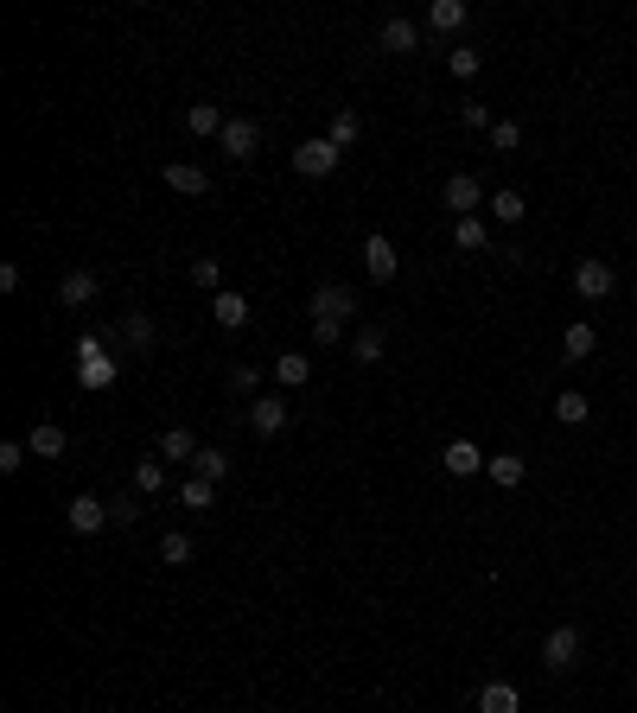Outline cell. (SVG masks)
I'll return each mask as SVG.
<instances>
[{"label": "cell", "mask_w": 637, "mask_h": 713, "mask_svg": "<svg viewBox=\"0 0 637 713\" xmlns=\"http://www.w3.org/2000/svg\"><path fill=\"white\" fill-rule=\"evenodd\" d=\"M77 382H83L90 395L115 389V382H122V357H109V344H102V338H83V344H77Z\"/></svg>", "instance_id": "1"}, {"label": "cell", "mask_w": 637, "mask_h": 713, "mask_svg": "<svg viewBox=\"0 0 637 713\" xmlns=\"http://www.w3.org/2000/svg\"><path fill=\"white\" fill-rule=\"evenodd\" d=\"M306 312H313V325H351L357 319V293L351 287H313Z\"/></svg>", "instance_id": "2"}, {"label": "cell", "mask_w": 637, "mask_h": 713, "mask_svg": "<svg viewBox=\"0 0 637 713\" xmlns=\"http://www.w3.org/2000/svg\"><path fill=\"white\" fill-rule=\"evenodd\" d=\"M580 643H587V637H580V624H555V631L542 637V669L567 675V669L580 663Z\"/></svg>", "instance_id": "3"}, {"label": "cell", "mask_w": 637, "mask_h": 713, "mask_svg": "<svg viewBox=\"0 0 637 713\" xmlns=\"http://www.w3.org/2000/svg\"><path fill=\"white\" fill-rule=\"evenodd\" d=\"M612 287H618V274H612V262H599V255H580L574 262V293L580 300H612Z\"/></svg>", "instance_id": "4"}, {"label": "cell", "mask_w": 637, "mask_h": 713, "mask_svg": "<svg viewBox=\"0 0 637 713\" xmlns=\"http://www.w3.org/2000/svg\"><path fill=\"white\" fill-rule=\"evenodd\" d=\"M485 198H491V191L478 185L472 172H446V185H440V204H446L453 217H478V204H485Z\"/></svg>", "instance_id": "5"}, {"label": "cell", "mask_w": 637, "mask_h": 713, "mask_svg": "<svg viewBox=\"0 0 637 713\" xmlns=\"http://www.w3.org/2000/svg\"><path fill=\"white\" fill-rule=\"evenodd\" d=\"M344 166V153L325 141V134H313V141L294 147V172H306V179H332V172Z\"/></svg>", "instance_id": "6"}, {"label": "cell", "mask_w": 637, "mask_h": 713, "mask_svg": "<svg viewBox=\"0 0 637 713\" xmlns=\"http://www.w3.org/2000/svg\"><path fill=\"white\" fill-rule=\"evenodd\" d=\"M217 147H223V153H230V160H236V166H249V160H255V147H262V128H255V121H249V115H230V128H223V134H217Z\"/></svg>", "instance_id": "7"}, {"label": "cell", "mask_w": 637, "mask_h": 713, "mask_svg": "<svg viewBox=\"0 0 637 713\" xmlns=\"http://www.w3.org/2000/svg\"><path fill=\"white\" fill-rule=\"evenodd\" d=\"M395 268H402V262H395V242H389L383 230H370V236H364V274H370L376 287H389Z\"/></svg>", "instance_id": "8"}, {"label": "cell", "mask_w": 637, "mask_h": 713, "mask_svg": "<svg viewBox=\"0 0 637 713\" xmlns=\"http://www.w3.org/2000/svg\"><path fill=\"white\" fill-rule=\"evenodd\" d=\"M64 523H71L77 535H96V529H109V503L83 491V497H71V503H64Z\"/></svg>", "instance_id": "9"}, {"label": "cell", "mask_w": 637, "mask_h": 713, "mask_svg": "<svg viewBox=\"0 0 637 713\" xmlns=\"http://www.w3.org/2000/svg\"><path fill=\"white\" fill-rule=\"evenodd\" d=\"M287 421H294V408H287L281 395H255V402H249V427L262 433V440H274V433H281Z\"/></svg>", "instance_id": "10"}, {"label": "cell", "mask_w": 637, "mask_h": 713, "mask_svg": "<svg viewBox=\"0 0 637 713\" xmlns=\"http://www.w3.org/2000/svg\"><path fill=\"white\" fill-rule=\"evenodd\" d=\"M96 293H102V274H96V268H71V274L58 281V306H90Z\"/></svg>", "instance_id": "11"}, {"label": "cell", "mask_w": 637, "mask_h": 713, "mask_svg": "<svg viewBox=\"0 0 637 713\" xmlns=\"http://www.w3.org/2000/svg\"><path fill=\"white\" fill-rule=\"evenodd\" d=\"M223 128H230V115H223L217 102H192V109H185V134H192V141H217Z\"/></svg>", "instance_id": "12"}, {"label": "cell", "mask_w": 637, "mask_h": 713, "mask_svg": "<svg viewBox=\"0 0 637 713\" xmlns=\"http://www.w3.org/2000/svg\"><path fill=\"white\" fill-rule=\"evenodd\" d=\"M64 446H71V433H64L58 421H39V427L26 433V452H32V459H64Z\"/></svg>", "instance_id": "13"}, {"label": "cell", "mask_w": 637, "mask_h": 713, "mask_svg": "<svg viewBox=\"0 0 637 713\" xmlns=\"http://www.w3.org/2000/svg\"><path fill=\"white\" fill-rule=\"evenodd\" d=\"M166 185L179 191V198H204V191H211V172L192 166V160H172V166H166Z\"/></svg>", "instance_id": "14"}, {"label": "cell", "mask_w": 637, "mask_h": 713, "mask_svg": "<svg viewBox=\"0 0 637 713\" xmlns=\"http://www.w3.org/2000/svg\"><path fill=\"white\" fill-rule=\"evenodd\" d=\"M593 351H599V325L574 319V325H567V332H561V357H567V363H587Z\"/></svg>", "instance_id": "15"}, {"label": "cell", "mask_w": 637, "mask_h": 713, "mask_svg": "<svg viewBox=\"0 0 637 713\" xmlns=\"http://www.w3.org/2000/svg\"><path fill=\"white\" fill-rule=\"evenodd\" d=\"M440 459H446V472H453V478H472V472H485V452H478L472 440H446V452H440Z\"/></svg>", "instance_id": "16"}, {"label": "cell", "mask_w": 637, "mask_h": 713, "mask_svg": "<svg viewBox=\"0 0 637 713\" xmlns=\"http://www.w3.org/2000/svg\"><path fill=\"white\" fill-rule=\"evenodd\" d=\"M485 478L497 484V491H516V484L529 478V459H523V452H497V459L485 465Z\"/></svg>", "instance_id": "17"}, {"label": "cell", "mask_w": 637, "mask_h": 713, "mask_svg": "<svg viewBox=\"0 0 637 713\" xmlns=\"http://www.w3.org/2000/svg\"><path fill=\"white\" fill-rule=\"evenodd\" d=\"M211 319L223 325V332H243V325H249V300H243V293H230V287H223L217 300H211Z\"/></svg>", "instance_id": "18"}, {"label": "cell", "mask_w": 637, "mask_h": 713, "mask_svg": "<svg viewBox=\"0 0 637 713\" xmlns=\"http://www.w3.org/2000/svg\"><path fill=\"white\" fill-rule=\"evenodd\" d=\"M478 713H523L516 682H485V688H478Z\"/></svg>", "instance_id": "19"}, {"label": "cell", "mask_w": 637, "mask_h": 713, "mask_svg": "<svg viewBox=\"0 0 637 713\" xmlns=\"http://www.w3.org/2000/svg\"><path fill=\"white\" fill-rule=\"evenodd\" d=\"M357 134H364V115H357V109H338L332 121H325V141H332L338 153H351V147H357Z\"/></svg>", "instance_id": "20"}, {"label": "cell", "mask_w": 637, "mask_h": 713, "mask_svg": "<svg viewBox=\"0 0 637 713\" xmlns=\"http://www.w3.org/2000/svg\"><path fill=\"white\" fill-rule=\"evenodd\" d=\"M453 249H459V255H485V249H491L485 217H459V223H453Z\"/></svg>", "instance_id": "21"}, {"label": "cell", "mask_w": 637, "mask_h": 713, "mask_svg": "<svg viewBox=\"0 0 637 713\" xmlns=\"http://www.w3.org/2000/svg\"><path fill=\"white\" fill-rule=\"evenodd\" d=\"M485 211H491L497 223H523V211H529V198H523V191H510V185H497L491 198H485Z\"/></svg>", "instance_id": "22"}, {"label": "cell", "mask_w": 637, "mask_h": 713, "mask_svg": "<svg viewBox=\"0 0 637 713\" xmlns=\"http://www.w3.org/2000/svg\"><path fill=\"white\" fill-rule=\"evenodd\" d=\"M198 452H204V446L192 440V427H166V433H160V459H179V465H192Z\"/></svg>", "instance_id": "23"}, {"label": "cell", "mask_w": 637, "mask_h": 713, "mask_svg": "<svg viewBox=\"0 0 637 713\" xmlns=\"http://www.w3.org/2000/svg\"><path fill=\"white\" fill-rule=\"evenodd\" d=\"M376 39H383V51H415V45H421V26L395 13V20H383V32H376Z\"/></svg>", "instance_id": "24"}, {"label": "cell", "mask_w": 637, "mask_h": 713, "mask_svg": "<svg viewBox=\"0 0 637 713\" xmlns=\"http://www.w3.org/2000/svg\"><path fill=\"white\" fill-rule=\"evenodd\" d=\"M383 351H389V332H383V325H364V332L351 338V363H383Z\"/></svg>", "instance_id": "25"}, {"label": "cell", "mask_w": 637, "mask_h": 713, "mask_svg": "<svg viewBox=\"0 0 637 713\" xmlns=\"http://www.w3.org/2000/svg\"><path fill=\"white\" fill-rule=\"evenodd\" d=\"M306 376H313V357H300V351H281V357H274V382H281V389H300Z\"/></svg>", "instance_id": "26"}, {"label": "cell", "mask_w": 637, "mask_h": 713, "mask_svg": "<svg viewBox=\"0 0 637 713\" xmlns=\"http://www.w3.org/2000/svg\"><path fill=\"white\" fill-rule=\"evenodd\" d=\"M166 491V459H141L134 465V497H160Z\"/></svg>", "instance_id": "27"}, {"label": "cell", "mask_w": 637, "mask_h": 713, "mask_svg": "<svg viewBox=\"0 0 637 713\" xmlns=\"http://www.w3.org/2000/svg\"><path fill=\"white\" fill-rule=\"evenodd\" d=\"M587 414H593V402H587L580 389H561V395H555V421H561V427H580Z\"/></svg>", "instance_id": "28"}, {"label": "cell", "mask_w": 637, "mask_h": 713, "mask_svg": "<svg viewBox=\"0 0 637 713\" xmlns=\"http://www.w3.org/2000/svg\"><path fill=\"white\" fill-rule=\"evenodd\" d=\"M427 26H434V32H459V26H466V0H434V7H427Z\"/></svg>", "instance_id": "29"}, {"label": "cell", "mask_w": 637, "mask_h": 713, "mask_svg": "<svg viewBox=\"0 0 637 713\" xmlns=\"http://www.w3.org/2000/svg\"><path fill=\"white\" fill-rule=\"evenodd\" d=\"M446 71H453L459 83H472L478 71H485V58H478V45H453V51H446Z\"/></svg>", "instance_id": "30"}, {"label": "cell", "mask_w": 637, "mask_h": 713, "mask_svg": "<svg viewBox=\"0 0 637 713\" xmlns=\"http://www.w3.org/2000/svg\"><path fill=\"white\" fill-rule=\"evenodd\" d=\"M192 472L211 478V484H223V478H230V452H223V446H204L198 459H192Z\"/></svg>", "instance_id": "31"}, {"label": "cell", "mask_w": 637, "mask_h": 713, "mask_svg": "<svg viewBox=\"0 0 637 713\" xmlns=\"http://www.w3.org/2000/svg\"><path fill=\"white\" fill-rule=\"evenodd\" d=\"M179 503H185V510H211V503H217V484H211V478H198V472H192V478H185V484H179Z\"/></svg>", "instance_id": "32"}, {"label": "cell", "mask_w": 637, "mask_h": 713, "mask_svg": "<svg viewBox=\"0 0 637 713\" xmlns=\"http://www.w3.org/2000/svg\"><path fill=\"white\" fill-rule=\"evenodd\" d=\"M160 561H166V567H192V535H185V529L160 535Z\"/></svg>", "instance_id": "33"}, {"label": "cell", "mask_w": 637, "mask_h": 713, "mask_svg": "<svg viewBox=\"0 0 637 713\" xmlns=\"http://www.w3.org/2000/svg\"><path fill=\"white\" fill-rule=\"evenodd\" d=\"M192 287H204L211 300L223 293V262H217V255H198V262H192Z\"/></svg>", "instance_id": "34"}, {"label": "cell", "mask_w": 637, "mask_h": 713, "mask_svg": "<svg viewBox=\"0 0 637 713\" xmlns=\"http://www.w3.org/2000/svg\"><path fill=\"white\" fill-rule=\"evenodd\" d=\"M491 147H497V153H516V147H523V121L497 115V121H491Z\"/></svg>", "instance_id": "35"}, {"label": "cell", "mask_w": 637, "mask_h": 713, "mask_svg": "<svg viewBox=\"0 0 637 713\" xmlns=\"http://www.w3.org/2000/svg\"><path fill=\"white\" fill-rule=\"evenodd\" d=\"M122 338L147 351V344H153V319H147V312H128V319H122Z\"/></svg>", "instance_id": "36"}, {"label": "cell", "mask_w": 637, "mask_h": 713, "mask_svg": "<svg viewBox=\"0 0 637 713\" xmlns=\"http://www.w3.org/2000/svg\"><path fill=\"white\" fill-rule=\"evenodd\" d=\"M109 523H122V529H128V523H141V497H134V491H128V497H115V503H109Z\"/></svg>", "instance_id": "37"}, {"label": "cell", "mask_w": 637, "mask_h": 713, "mask_svg": "<svg viewBox=\"0 0 637 713\" xmlns=\"http://www.w3.org/2000/svg\"><path fill=\"white\" fill-rule=\"evenodd\" d=\"M230 389H236V395H249V402H255V389H262V370H249V363H236V370H230Z\"/></svg>", "instance_id": "38"}, {"label": "cell", "mask_w": 637, "mask_h": 713, "mask_svg": "<svg viewBox=\"0 0 637 713\" xmlns=\"http://www.w3.org/2000/svg\"><path fill=\"white\" fill-rule=\"evenodd\" d=\"M26 459H32V452H26V440H7V446H0V472H20Z\"/></svg>", "instance_id": "39"}, {"label": "cell", "mask_w": 637, "mask_h": 713, "mask_svg": "<svg viewBox=\"0 0 637 713\" xmlns=\"http://www.w3.org/2000/svg\"><path fill=\"white\" fill-rule=\"evenodd\" d=\"M459 121H466V128H485V134H491V121H497V115L485 109V102H466V109H459Z\"/></svg>", "instance_id": "40"}, {"label": "cell", "mask_w": 637, "mask_h": 713, "mask_svg": "<svg viewBox=\"0 0 637 713\" xmlns=\"http://www.w3.org/2000/svg\"><path fill=\"white\" fill-rule=\"evenodd\" d=\"M313 344H319V351H338V344H344V325H313Z\"/></svg>", "instance_id": "41"}]
</instances>
